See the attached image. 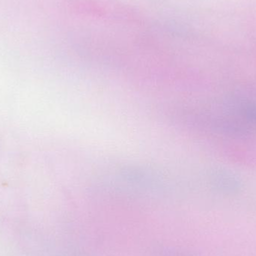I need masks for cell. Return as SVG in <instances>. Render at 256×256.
<instances>
[{"label":"cell","mask_w":256,"mask_h":256,"mask_svg":"<svg viewBox=\"0 0 256 256\" xmlns=\"http://www.w3.org/2000/svg\"><path fill=\"white\" fill-rule=\"evenodd\" d=\"M234 112L250 126H256V103L246 100L232 102Z\"/></svg>","instance_id":"7a4b0ae2"},{"label":"cell","mask_w":256,"mask_h":256,"mask_svg":"<svg viewBox=\"0 0 256 256\" xmlns=\"http://www.w3.org/2000/svg\"><path fill=\"white\" fill-rule=\"evenodd\" d=\"M210 179L216 190L228 195L238 194L243 186L242 178L228 168H220L214 170Z\"/></svg>","instance_id":"6da1fadb"}]
</instances>
